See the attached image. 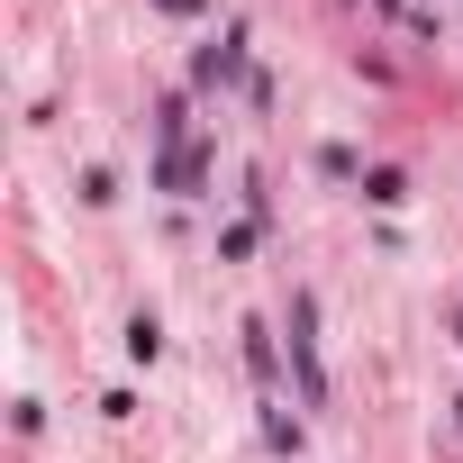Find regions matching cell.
Listing matches in <instances>:
<instances>
[{
    "label": "cell",
    "mask_w": 463,
    "mask_h": 463,
    "mask_svg": "<svg viewBox=\"0 0 463 463\" xmlns=\"http://www.w3.org/2000/svg\"><path fill=\"white\" fill-rule=\"evenodd\" d=\"M291 373H300V400L327 409V364H318V300L291 291Z\"/></svg>",
    "instance_id": "cell-1"
},
{
    "label": "cell",
    "mask_w": 463,
    "mask_h": 463,
    "mask_svg": "<svg viewBox=\"0 0 463 463\" xmlns=\"http://www.w3.org/2000/svg\"><path fill=\"white\" fill-rule=\"evenodd\" d=\"M237 73H246V37L227 28V46H209V55H200V82H237Z\"/></svg>",
    "instance_id": "cell-2"
},
{
    "label": "cell",
    "mask_w": 463,
    "mask_h": 463,
    "mask_svg": "<svg viewBox=\"0 0 463 463\" xmlns=\"http://www.w3.org/2000/svg\"><path fill=\"white\" fill-rule=\"evenodd\" d=\"M128 354H137V364H155V354H164V327H155V318H146V309H137V318H128Z\"/></svg>",
    "instance_id": "cell-3"
},
{
    "label": "cell",
    "mask_w": 463,
    "mask_h": 463,
    "mask_svg": "<svg viewBox=\"0 0 463 463\" xmlns=\"http://www.w3.org/2000/svg\"><path fill=\"white\" fill-rule=\"evenodd\" d=\"M364 200H382V209H400V200H409V182H400V173H364Z\"/></svg>",
    "instance_id": "cell-4"
},
{
    "label": "cell",
    "mask_w": 463,
    "mask_h": 463,
    "mask_svg": "<svg viewBox=\"0 0 463 463\" xmlns=\"http://www.w3.org/2000/svg\"><path fill=\"white\" fill-rule=\"evenodd\" d=\"M246 373H255V382H273V336H264V327H246Z\"/></svg>",
    "instance_id": "cell-5"
},
{
    "label": "cell",
    "mask_w": 463,
    "mask_h": 463,
    "mask_svg": "<svg viewBox=\"0 0 463 463\" xmlns=\"http://www.w3.org/2000/svg\"><path fill=\"white\" fill-rule=\"evenodd\" d=\"M155 10H173V19H191V10H200V0H155Z\"/></svg>",
    "instance_id": "cell-6"
},
{
    "label": "cell",
    "mask_w": 463,
    "mask_h": 463,
    "mask_svg": "<svg viewBox=\"0 0 463 463\" xmlns=\"http://www.w3.org/2000/svg\"><path fill=\"white\" fill-rule=\"evenodd\" d=\"M454 336H463V318H454Z\"/></svg>",
    "instance_id": "cell-7"
}]
</instances>
